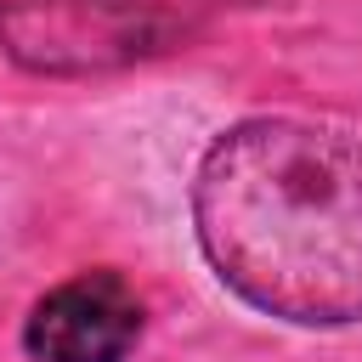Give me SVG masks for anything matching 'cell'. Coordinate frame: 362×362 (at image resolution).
Here are the masks:
<instances>
[{"instance_id": "cell-1", "label": "cell", "mask_w": 362, "mask_h": 362, "mask_svg": "<svg viewBox=\"0 0 362 362\" xmlns=\"http://www.w3.org/2000/svg\"><path fill=\"white\" fill-rule=\"evenodd\" d=\"M215 277L266 317L362 322V141L311 119H243L192 175Z\"/></svg>"}, {"instance_id": "cell-2", "label": "cell", "mask_w": 362, "mask_h": 362, "mask_svg": "<svg viewBox=\"0 0 362 362\" xmlns=\"http://www.w3.org/2000/svg\"><path fill=\"white\" fill-rule=\"evenodd\" d=\"M181 40L164 0H6L0 51L28 74H107Z\"/></svg>"}, {"instance_id": "cell-3", "label": "cell", "mask_w": 362, "mask_h": 362, "mask_svg": "<svg viewBox=\"0 0 362 362\" xmlns=\"http://www.w3.org/2000/svg\"><path fill=\"white\" fill-rule=\"evenodd\" d=\"M141 339V294L124 272L96 266L45 288L23 322V351L34 362H124Z\"/></svg>"}]
</instances>
